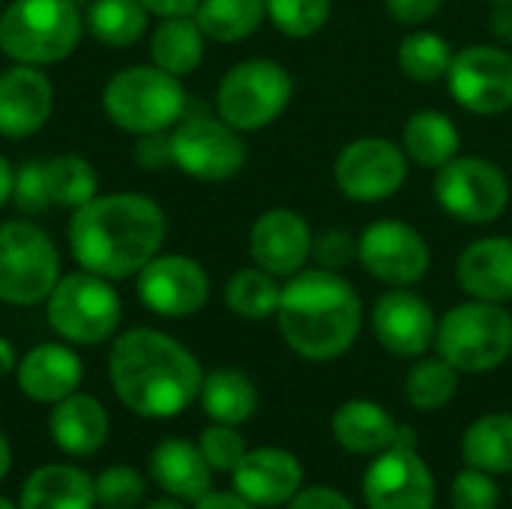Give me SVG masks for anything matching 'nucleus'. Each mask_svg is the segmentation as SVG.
Here are the masks:
<instances>
[{
	"label": "nucleus",
	"instance_id": "nucleus-1",
	"mask_svg": "<svg viewBox=\"0 0 512 509\" xmlns=\"http://www.w3.org/2000/svg\"><path fill=\"white\" fill-rule=\"evenodd\" d=\"M165 240V213L156 201L123 192L93 198L75 210L69 246L75 261L105 279H126L150 264Z\"/></svg>",
	"mask_w": 512,
	"mask_h": 509
},
{
	"label": "nucleus",
	"instance_id": "nucleus-2",
	"mask_svg": "<svg viewBox=\"0 0 512 509\" xmlns=\"http://www.w3.org/2000/svg\"><path fill=\"white\" fill-rule=\"evenodd\" d=\"M111 387L141 417H174L201 393L198 360L171 336L156 330L123 333L108 357Z\"/></svg>",
	"mask_w": 512,
	"mask_h": 509
},
{
	"label": "nucleus",
	"instance_id": "nucleus-3",
	"mask_svg": "<svg viewBox=\"0 0 512 509\" xmlns=\"http://www.w3.org/2000/svg\"><path fill=\"white\" fill-rule=\"evenodd\" d=\"M279 330L285 342L306 360L342 357L363 324V306L351 282L336 270H300L282 288Z\"/></svg>",
	"mask_w": 512,
	"mask_h": 509
},
{
	"label": "nucleus",
	"instance_id": "nucleus-4",
	"mask_svg": "<svg viewBox=\"0 0 512 509\" xmlns=\"http://www.w3.org/2000/svg\"><path fill=\"white\" fill-rule=\"evenodd\" d=\"M81 24L72 0H15L0 15V51L24 66L57 63L75 51Z\"/></svg>",
	"mask_w": 512,
	"mask_h": 509
},
{
	"label": "nucleus",
	"instance_id": "nucleus-5",
	"mask_svg": "<svg viewBox=\"0 0 512 509\" xmlns=\"http://www.w3.org/2000/svg\"><path fill=\"white\" fill-rule=\"evenodd\" d=\"M102 105L120 129L156 135L183 120L186 90L177 75L159 66H129L105 84Z\"/></svg>",
	"mask_w": 512,
	"mask_h": 509
},
{
	"label": "nucleus",
	"instance_id": "nucleus-6",
	"mask_svg": "<svg viewBox=\"0 0 512 509\" xmlns=\"http://www.w3.org/2000/svg\"><path fill=\"white\" fill-rule=\"evenodd\" d=\"M435 342L441 357L459 372L498 369L512 354V315L489 300L462 303L444 315Z\"/></svg>",
	"mask_w": 512,
	"mask_h": 509
},
{
	"label": "nucleus",
	"instance_id": "nucleus-7",
	"mask_svg": "<svg viewBox=\"0 0 512 509\" xmlns=\"http://www.w3.org/2000/svg\"><path fill=\"white\" fill-rule=\"evenodd\" d=\"M60 282V258L45 231L30 222L0 225V300L42 303Z\"/></svg>",
	"mask_w": 512,
	"mask_h": 509
},
{
	"label": "nucleus",
	"instance_id": "nucleus-8",
	"mask_svg": "<svg viewBox=\"0 0 512 509\" xmlns=\"http://www.w3.org/2000/svg\"><path fill=\"white\" fill-rule=\"evenodd\" d=\"M294 81L273 60H246L234 66L216 93L219 117L237 132H258L270 126L291 102Z\"/></svg>",
	"mask_w": 512,
	"mask_h": 509
},
{
	"label": "nucleus",
	"instance_id": "nucleus-9",
	"mask_svg": "<svg viewBox=\"0 0 512 509\" xmlns=\"http://www.w3.org/2000/svg\"><path fill=\"white\" fill-rule=\"evenodd\" d=\"M48 324L69 342L96 345L117 330L120 297L105 276L90 270L69 273L48 294Z\"/></svg>",
	"mask_w": 512,
	"mask_h": 509
},
{
	"label": "nucleus",
	"instance_id": "nucleus-10",
	"mask_svg": "<svg viewBox=\"0 0 512 509\" xmlns=\"http://www.w3.org/2000/svg\"><path fill=\"white\" fill-rule=\"evenodd\" d=\"M435 198L459 222L486 225L507 210L510 183L498 165L477 156H456L438 168Z\"/></svg>",
	"mask_w": 512,
	"mask_h": 509
},
{
	"label": "nucleus",
	"instance_id": "nucleus-11",
	"mask_svg": "<svg viewBox=\"0 0 512 509\" xmlns=\"http://www.w3.org/2000/svg\"><path fill=\"white\" fill-rule=\"evenodd\" d=\"M174 165L195 180H228L246 162V147L234 126L204 114L186 117L171 135Z\"/></svg>",
	"mask_w": 512,
	"mask_h": 509
},
{
	"label": "nucleus",
	"instance_id": "nucleus-12",
	"mask_svg": "<svg viewBox=\"0 0 512 509\" xmlns=\"http://www.w3.org/2000/svg\"><path fill=\"white\" fill-rule=\"evenodd\" d=\"M405 177H408V159L387 138L351 141L336 159L339 189L360 204H375L396 195Z\"/></svg>",
	"mask_w": 512,
	"mask_h": 509
},
{
	"label": "nucleus",
	"instance_id": "nucleus-13",
	"mask_svg": "<svg viewBox=\"0 0 512 509\" xmlns=\"http://www.w3.org/2000/svg\"><path fill=\"white\" fill-rule=\"evenodd\" d=\"M453 99L474 114L512 108V54L495 45H471L453 57L447 72Z\"/></svg>",
	"mask_w": 512,
	"mask_h": 509
},
{
	"label": "nucleus",
	"instance_id": "nucleus-14",
	"mask_svg": "<svg viewBox=\"0 0 512 509\" xmlns=\"http://www.w3.org/2000/svg\"><path fill=\"white\" fill-rule=\"evenodd\" d=\"M357 261L387 285H414L429 270V246L417 228L384 219L369 225L357 240Z\"/></svg>",
	"mask_w": 512,
	"mask_h": 509
},
{
	"label": "nucleus",
	"instance_id": "nucleus-15",
	"mask_svg": "<svg viewBox=\"0 0 512 509\" xmlns=\"http://www.w3.org/2000/svg\"><path fill=\"white\" fill-rule=\"evenodd\" d=\"M363 495L369 509H432L435 480L414 447L393 444L366 471Z\"/></svg>",
	"mask_w": 512,
	"mask_h": 509
},
{
	"label": "nucleus",
	"instance_id": "nucleus-16",
	"mask_svg": "<svg viewBox=\"0 0 512 509\" xmlns=\"http://www.w3.org/2000/svg\"><path fill=\"white\" fill-rule=\"evenodd\" d=\"M138 297L156 315L186 318L207 303L210 279L198 261L183 255H162L138 270Z\"/></svg>",
	"mask_w": 512,
	"mask_h": 509
},
{
	"label": "nucleus",
	"instance_id": "nucleus-17",
	"mask_svg": "<svg viewBox=\"0 0 512 509\" xmlns=\"http://www.w3.org/2000/svg\"><path fill=\"white\" fill-rule=\"evenodd\" d=\"M312 231L294 210L276 207L255 219L249 234V252L255 264L273 276H294L312 258Z\"/></svg>",
	"mask_w": 512,
	"mask_h": 509
},
{
	"label": "nucleus",
	"instance_id": "nucleus-18",
	"mask_svg": "<svg viewBox=\"0 0 512 509\" xmlns=\"http://www.w3.org/2000/svg\"><path fill=\"white\" fill-rule=\"evenodd\" d=\"M372 324H375V336L378 342L399 357H417L423 354L435 336H438V324H435V312L429 309V303L411 291H390L375 303L372 312Z\"/></svg>",
	"mask_w": 512,
	"mask_h": 509
},
{
	"label": "nucleus",
	"instance_id": "nucleus-19",
	"mask_svg": "<svg viewBox=\"0 0 512 509\" xmlns=\"http://www.w3.org/2000/svg\"><path fill=\"white\" fill-rule=\"evenodd\" d=\"M54 87L51 81L33 69L18 63L0 75V135L27 138L39 132L51 114Z\"/></svg>",
	"mask_w": 512,
	"mask_h": 509
},
{
	"label": "nucleus",
	"instance_id": "nucleus-20",
	"mask_svg": "<svg viewBox=\"0 0 512 509\" xmlns=\"http://www.w3.org/2000/svg\"><path fill=\"white\" fill-rule=\"evenodd\" d=\"M303 483L300 462L285 450H255L240 459L234 468V489L252 507H279L297 495Z\"/></svg>",
	"mask_w": 512,
	"mask_h": 509
},
{
	"label": "nucleus",
	"instance_id": "nucleus-21",
	"mask_svg": "<svg viewBox=\"0 0 512 509\" xmlns=\"http://www.w3.org/2000/svg\"><path fill=\"white\" fill-rule=\"evenodd\" d=\"M456 276L465 294L474 300L504 303L512 300V240L486 237L471 243L456 264Z\"/></svg>",
	"mask_w": 512,
	"mask_h": 509
},
{
	"label": "nucleus",
	"instance_id": "nucleus-22",
	"mask_svg": "<svg viewBox=\"0 0 512 509\" xmlns=\"http://www.w3.org/2000/svg\"><path fill=\"white\" fill-rule=\"evenodd\" d=\"M81 384V360L63 345H39L18 366V387L33 402H60Z\"/></svg>",
	"mask_w": 512,
	"mask_h": 509
},
{
	"label": "nucleus",
	"instance_id": "nucleus-23",
	"mask_svg": "<svg viewBox=\"0 0 512 509\" xmlns=\"http://www.w3.org/2000/svg\"><path fill=\"white\" fill-rule=\"evenodd\" d=\"M210 471L213 468L207 465L201 447L180 438L162 441L150 456V474L159 489L183 501H201L210 495Z\"/></svg>",
	"mask_w": 512,
	"mask_h": 509
},
{
	"label": "nucleus",
	"instance_id": "nucleus-24",
	"mask_svg": "<svg viewBox=\"0 0 512 509\" xmlns=\"http://www.w3.org/2000/svg\"><path fill=\"white\" fill-rule=\"evenodd\" d=\"M51 435L69 456H93L108 438V414L93 396H66L51 414Z\"/></svg>",
	"mask_w": 512,
	"mask_h": 509
},
{
	"label": "nucleus",
	"instance_id": "nucleus-25",
	"mask_svg": "<svg viewBox=\"0 0 512 509\" xmlns=\"http://www.w3.org/2000/svg\"><path fill=\"white\" fill-rule=\"evenodd\" d=\"M333 435L348 453H384L399 444L402 426L375 402H348L333 417Z\"/></svg>",
	"mask_w": 512,
	"mask_h": 509
},
{
	"label": "nucleus",
	"instance_id": "nucleus-26",
	"mask_svg": "<svg viewBox=\"0 0 512 509\" xmlns=\"http://www.w3.org/2000/svg\"><path fill=\"white\" fill-rule=\"evenodd\" d=\"M96 483L66 465H48L30 474L21 492V509H93Z\"/></svg>",
	"mask_w": 512,
	"mask_h": 509
},
{
	"label": "nucleus",
	"instance_id": "nucleus-27",
	"mask_svg": "<svg viewBox=\"0 0 512 509\" xmlns=\"http://www.w3.org/2000/svg\"><path fill=\"white\" fill-rule=\"evenodd\" d=\"M459 129L441 111H420L405 126V153L423 168H441L459 156Z\"/></svg>",
	"mask_w": 512,
	"mask_h": 509
},
{
	"label": "nucleus",
	"instance_id": "nucleus-28",
	"mask_svg": "<svg viewBox=\"0 0 512 509\" xmlns=\"http://www.w3.org/2000/svg\"><path fill=\"white\" fill-rule=\"evenodd\" d=\"M153 63L171 75H189L204 57V33L195 18L177 15L165 18L150 42Z\"/></svg>",
	"mask_w": 512,
	"mask_h": 509
},
{
	"label": "nucleus",
	"instance_id": "nucleus-29",
	"mask_svg": "<svg viewBox=\"0 0 512 509\" xmlns=\"http://www.w3.org/2000/svg\"><path fill=\"white\" fill-rule=\"evenodd\" d=\"M201 405L204 411L225 426H237L255 414L258 396L252 381L237 369H216L201 384Z\"/></svg>",
	"mask_w": 512,
	"mask_h": 509
},
{
	"label": "nucleus",
	"instance_id": "nucleus-30",
	"mask_svg": "<svg viewBox=\"0 0 512 509\" xmlns=\"http://www.w3.org/2000/svg\"><path fill=\"white\" fill-rule=\"evenodd\" d=\"M267 15V0H201L195 21L216 42H240L252 36Z\"/></svg>",
	"mask_w": 512,
	"mask_h": 509
},
{
	"label": "nucleus",
	"instance_id": "nucleus-31",
	"mask_svg": "<svg viewBox=\"0 0 512 509\" xmlns=\"http://www.w3.org/2000/svg\"><path fill=\"white\" fill-rule=\"evenodd\" d=\"M465 459L471 468L489 474H510L512 471V414H489L480 417L462 441Z\"/></svg>",
	"mask_w": 512,
	"mask_h": 509
},
{
	"label": "nucleus",
	"instance_id": "nucleus-32",
	"mask_svg": "<svg viewBox=\"0 0 512 509\" xmlns=\"http://www.w3.org/2000/svg\"><path fill=\"white\" fill-rule=\"evenodd\" d=\"M84 24L105 45H132L147 27V9L141 0H93Z\"/></svg>",
	"mask_w": 512,
	"mask_h": 509
},
{
	"label": "nucleus",
	"instance_id": "nucleus-33",
	"mask_svg": "<svg viewBox=\"0 0 512 509\" xmlns=\"http://www.w3.org/2000/svg\"><path fill=\"white\" fill-rule=\"evenodd\" d=\"M453 48L447 39H441L438 33L429 30H417L408 33L399 45V66L408 78L432 84L447 78L450 66H453Z\"/></svg>",
	"mask_w": 512,
	"mask_h": 509
},
{
	"label": "nucleus",
	"instance_id": "nucleus-34",
	"mask_svg": "<svg viewBox=\"0 0 512 509\" xmlns=\"http://www.w3.org/2000/svg\"><path fill=\"white\" fill-rule=\"evenodd\" d=\"M279 297H282V288L276 285V276L261 267L234 273L225 288V303L231 306V312L249 321L270 318L279 309Z\"/></svg>",
	"mask_w": 512,
	"mask_h": 509
},
{
	"label": "nucleus",
	"instance_id": "nucleus-35",
	"mask_svg": "<svg viewBox=\"0 0 512 509\" xmlns=\"http://www.w3.org/2000/svg\"><path fill=\"white\" fill-rule=\"evenodd\" d=\"M45 174H48L51 204H63V207L78 210L96 198V186H99L96 171L81 156H57V159L45 162Z\"/></svg>",
	"mask_w": 512,
	"mask_h": 509
},
{
	"label": "nucleus",
	"instance_id": "nucleus-36",
	"mask_svg": "<svg viewBox=\"0 0 512 509\" xmlns=\"http://www.w3.org/2000/svg\"><path fill=\"white\" fill-rule=\"evenodd\" d=\"M459 369L450 366L444 357L441 360H423L417 363L411 372H408V381H405V393L411 399L414 408L420 411H438L444 408L456 390H459Z\"/></svg>",
	"mask_w": 512,
	"mask_h": 509
},
{
	"label": "nucleus",
	"instance_id": "nucleus-37",
	"mask_svg": "<svg viewBox=\"0 0 512 509\" xmlns=\"http://www.w3.org/2000/svg\"><path fill=\"white\" fill-rule=\"evenodd\" d=\"M273 24L294 39L315 36L330 18V0H267Z\"/></svg>",
	"mask_w": 512,
	"mask_h": 509
},
{
	"label": "nucleus",
	"instance_id": "nucleus-38",
	"mask_svg": "<svg viewBox=\"0 0 512 509\" xmlns=\"http://www.w3.org/2000/svg\"><path fill=\"white\" fill-rule=\"evenodd\" d=\"M96 501L105 509H135L144 501V480L135 468L117 465L96 480Z\"/></svg>",
	"mask_w": 512,
	"mask_h": 509
},
{
	"label": "nucleus",
	"instance_id": "nucleus-39",
	"mask_svg": "<svg viewBox=\"0 0 512 509\" xmlns=\"http://www.w3.org/2000/svg\"><path fill=\"white\" fill-rule=\"evenodd\" d=\"M201 453H204V459H207V465L213 468V471H231L234 474V468L240 465V459L246 456V444H243V438L231 429V426H225V423H219V426H210L204 435H201Z\"/></svg>",
	"mask_w": 512,
	"mask_h": 509
},
{
	"label": "nucleus",
	"instance_id": "nucleus-40",
	"mask_svg": "<svg viewBox=\"0 0 512 509\" xmlns=\"http://www.w3.org/2000/svg\"><path fill=\"white\" fill-rule=\"evenodd\" d=\"M12 201L18 210L24 213H39L51 204V192H48V174H45V162H27L15 171V183H12Z\"/></svg>",
	"mask_w": 512,
	"mask_h": 509
},
{
	"label": "nucleus",
	"instance_id": "nucleus-41",
	"mask_svg": "<svg viewBox=\"0 0 512 509\" xmlns=\"http://www.w3.org/2000/svg\"><path fill=\"white\" fill-rule=\"evenodd\" d=\"M453 507L456 509H498V486L486 471H462L453 483Z\"/></svg>",
	"mask_w": 512,
	"mask_h": 509
},
{
	"label": "nucleus",
	"instance_id": "nucleus-42",
	"mask_svg": "<svg viewBox=\"0 0 512 509\" xmlns=\"http://www.w3.org/2000/svg\"><path fill=\"white\" fill-rule=\"evenodd\" d=\"M312 255L324 270H339L357 258V240L348 231H324L312 240Z\"/></svg>",
	"mask_w": 512,
	"mask_h": 509
},
{
	"label": "nucleus",
	"instance_id": "nucleus-43",
	"mask_svg": "<svg viewBox=\"0 0 512 509\" xmlns=\"http://www.w3.org/2000/svg\"><path fill=\"white\" fill-rule=\"evenodd\" d=\"M135 159H138L144 168H150V171L165 168L168 162H174V159H171V138H165L162 132L144 135V141H141L138 150H135Z\"/></svg>",
	"mask_w": 512,
	"mask_h": 509
},
{
	"label": "nucleus",
	"instance_id": "nucleus-44",
	"mask_svg": "<svg viewBox=\"0 0 512 509\" xmlns=\"http://www.w3.org/2000/svg\"><path fill=\"white\" fill-rule=\"evenodd\" d=\"M444 0H387V9L402 24H423L429 21Z\"/></svg>",
	"mask_w": 512,
	"mask_h": 509
},
{
	"label": "nucleus",
	"instance_id": "nucleus-45",
	"mask_svg": "<svg viewBox=\"0 0 512 509\" xmlns=\"http://www.w3.org/2000/svg\"><path fill=\"white\" fill-rule=\"evenodd\" d=\"M291 509H354L345 495H339L336 489H306L300 495L291 498Z\"/></svg>",
	"mask_w": 512,
	"mask_h": 509
},
{
	"label": "nucleus",
	"instance_id": "nucleus-46",
	"mask_svg": "<svg viewBox=\"0 0 512 509\" xmlns=\"http://www.w3.org/2000/svg\"><path fill=\"white\" fill-rule=\"evenodd\" d=\"M201 0H141L147 12H156L162 18H177V15H192Z\"/></svg>",
	"mask_w": 512,
	"mask_h": 509
},
{
	"label": "nucleus",
	"instance_id": "nucleus-47",
	"mask_svg": "<svg viewBox=\"0 0 512 509\" xmlns=\"http://www.w3.org/2000/svg\"><path fill=\"white\" fill-rule=\"evenodd\" d=\"M198 509H255L249 501L237 498V495H204L198 501Z\"/></svg>",
	"mask_w": 512,
	"mask_h": 509
},
{
	"label": "nucleus",
	"instance_id": "nucleus-48",
	"mask_svg": "<svg viewBox=\"0 0 512 509\" xmlns=\"http://www.w3.org/2000/svg\"><path fill=\"white\" fill-rule=\"evenodd\" d=\"M492 24H495V33L501 39H512V3H498V9L492 15Z\"/></svg>",
	"mask_w": 512,
	"mask_h": 509
},
{
	"label": "nucleus",
	"instance_id": "nucleus-49",
	"mask_svg": "<svg viewBox=\"0 0 512 509\" xmlns=\"http://www.w3.org/2000/svg\"><path fill=\"white\" fill-rule=\"evenodd\" d=\"M12 183H15V171H12V165L0 156V207L12 198Z\"/></svg>",
	"mask_w": 512,
	"mask_h": 509
},
{
	"label": "nucleus",
	"instance_id": "nucleus-50",
	"mask_svg": "<svg viewBox=\"0 0 512 509\" xmlns=\"http://www.w3.org/2000/svg\"><path fill=\"white\" fill-rule=\"evenodd\" d=\"M15 369V351L6 339H0V378H6Z\"/></svg>",
	"mask_w": 512,
	"mask_h": 509
},
{
	"label": "nucleus",
	"instance_id": "nucleus-51",
	"mask_svg": "<svg viewBox=\"0 0 512 509\" xmlns=\"http://www.w3.org/2000/svg\"><path fill=\"white\" fill-rule=\"evenodd\" d=\"M9 462H12V453H9L6 438L0 435V480H3V477H6V471H9Z\"/></svg>",
	"mask_w": 512,
	"mask_h": 509
},
{
	"label": "nucleus",
	"instance_id": "nucleus-52",
	"mask_svg": "<svg viewBox=\"0 0 512 509\" xmlns=\"http://www.w3.org/2000/svg\"><path fill=\"white\" fill-rule=\"evenodd\" d=\"M147 509H183L180 504H174V501H156V504H150Z\"/></svg>",
	"mask_w": 512,
	"mask_h": 509
},
{
	"label": "nucleus",
	"instance_id": "nucleus-53",
	"mask_svg": "<svg viewBox=\"0 0 512 509\" xmlns=\"http://www.w3.org/2000/svg\"><path fill=\"white\" fill-rule=\"evenodd\" d=\"M0 509H15V507H12L9 501H3V498H0Z\"/></svg>",
	"mask_w": 512,
	"mask_h": 509
},
{
	"label": "nucleus",
	"instance_id": "nucleus-54",
	"mask_svg": "<svg viewBox=\"0 0 512 509\" xmlns=\"http://www.w3.org/2000/svg\"><path fill=\"white\" fill-rule=\"evenodd\" d=\"M72 3H75V6H81V3H90V0H72Z\"/></svg>",
	"mask_w": 512,
	"mask_h": 509
},
{
	"label": "nucleus",
	"instance_id": "nucleus-55",
	"mask_svg": "<svg viewBox=\"0 0 512 509\" xmlns=\"http://www.w3.org/2000/svg\"><path fill=\"white\" fill-rule=\"evenodd\" d=\"M492 3H512V0H492Z\"/></svg>",
	"mask_w": 512,
	"mask_h": 509
}]
</instances>
